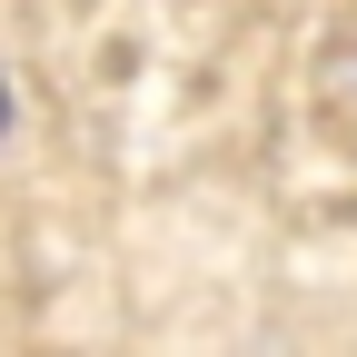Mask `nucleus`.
Instances as JSON below:
<instances>
[{
    "label": "nucleus",
    "mask_w": 357,
    "mask_h": 357,
    "mask_svg": "<svg viewBox=\"0 0 357 357\" xmlns=\"http://www.w3.org/2000/svg\"><path fill=\"white\" fill-rule=\"evenodd\" d=\"M0 129H10V79H0Z\"/></svg>",
    "instance_id": "obj_1"
}]
</instances>
